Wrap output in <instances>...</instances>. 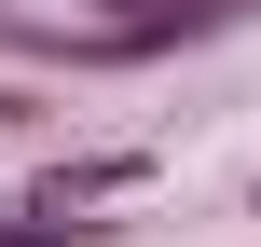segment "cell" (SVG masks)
I'll return each instance as SVG.
<instances>
[{"label":"cell","instance_id":"cell-1","mask_svg":"<svg viewBox=\"0 0 261 247\" xmlns=\"http://www.w3.org/2000/svg\"><path fill=\"white\" fill-rule=\"evenodd\" d=\"M234 0H124L110 14V55H151V41H179V28H220Z\"/></svg>","mask_w":261,"mask_h":247},{"label":"cell","instance_id":"cell-2","mask_svg":"<svg viewBox=\"0 0 261 247\" xmlns=\"http://www.w3.org/2000/svg\"><path fill=\"white\" fill-rule=\"evenodd\" d=\"M0 124H14V96H0Z\"/></svg>","mask_w":261,"mask_h":247}]
</instances>
